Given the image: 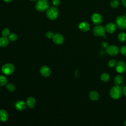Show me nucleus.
<instances>
[{"instance_id": "obj_13", "label": "nucleus", "mask_w": 126, "mask_h": 126, "mask_svg": "<svg viewBox=\"0 0 126 126\" xmlns=\"http://www.w3.org/2000/svg\"><path fill=\"white\" fill-rule=\"evenodd\" d=\"M26 106H27L26 103L22 100L17 101L16 102L15 104V106L16 109L17 110H19V111L24 110L26 108Z\"/></svg>"}, {"instance_id": "obj_29", "label": "nucleus", "mask_w": 126, "mask_h": 126, "mask_svg": "<svg viewBox=\"0 0 126 126\" xmlns=\"http://www.w3.org/2000/svg\"><path fill=\"white\" fill-rule=\"evenodd\" d=\"M120 52L123 55L126 56V46H123L121 48Z\"/></svg>"}, {"instance_id": "obj_36", "label": "nucleus", "mask_w": 126, "mask_h": 126, "mask_svg": "<svg viewBox=\"0 0 126 126\" xmlns=\"http://www.w3.org/2000/svg\"><path fill=\"white\" fill-rule=\"evenodd\" d=\"M30 0L32 1H36V0Z\"/></svg>"}, {"instance_id": "obj_24", "label": "nucleus", "mask_w": 126, "mask_h": 126, "mask_svg": "<svg viewBox=\"0 0 126 126\" xmlns=\"http://www.w3.org/2000/svg\"><path fill=\"white\" fill-rule=\"evenodd\" d=\"M17 38H18L17 35L15 33H10L8 36V38L9 40L11 41H14L16 40Z\"/></svg>"}, {"instance_id": "obj_14", "label": "nucleus", "mask_w": 126, "mask_h": 126, "mask_svg": "<svg viewBox=\"0 0 126 126\" xmlns=\"http://www.w3.org/2000/svg\"><path fill=\"white\" fill-rule=\"evenodd\" d=\"M78 28L82 32H87L90 29V25L86 22H82L79 24Z\"/></svg>"}, {"instance_id": "obj_18", "label": "nucleus", "mask_w": 126, "mask_h": 126, "mask_svg": "<svg viewBox=\"0 0 126 126\" xmlns=\"http://www.w3.org/2000/svg\"><path fill=\"white\" fill-rule=\"evenodd\" d=\"M9 43V39L6 36H2L0 38V47H5Z\"/></svg>"}, {"instance_id": "obj_17", "label": "nucleus", "mask_w": 126, "mask_h": 126, "mask_svg": "<svg viewBox=\"0 0 126 126\" xmlns=\"http://www.w3.org/2000/svg\"><path fill=\"white\" fill-rule=\"evenodd\" d=\"M99 97V93L95 91H91L89 93V97L92 100H97L98 99Z\"/></svg>"}, {"instance_id": "obj_19", "label": "nucleus", "mask_w": 126, "mask_h": 126, "mask_svg": "<svg viewBox=\"0 0 126 126\" xmlns=\"http://www.w3.org/2000/svg\"><path fill=\"white\" fill-rule=\"evenodd\" d=\"M114 81L115 84L116 85H121L124 81V78L122 76L120 75H116L114 79Z\"/></svg>"}, {"instance_id": "obj_28", "label": "nucleus", "mask_w": 126, "mask_h": 126, "mask_svg": "<svg viewBox=\"0 0 126 126\" xmlns=\"http://www.w3.org/2000/svg\"><path fill=\"white\" fill-rule=\"evenodd\" d=\"M54 33L51 32V31H48L46 32V36L47 37V38L50 39V38H52L53 36H54Z\"/></svg>"}, {"instance_id": "obj_20", "label": "nucleus", "mask_w": 126, "mask_h": 126, "mask_svg": "<svg viewBox=\"0 0 126 126\" xmlns=\"http://www.w3.org/2000/svg\"><path fill=\"white\" fill-rule=\"evenodd\" d=\"M100 79L103 82H107L110 79V75L107 73H106V72L103 73L100 75Z\"/></svg>"}, {"instance_id": "obj_22", "label": "nucleus", "mask_w": 126, "mask_h": 126, "mask_svg": "<svg viewBox=\"0 0 126 126\" xmlns=\"http://www.w3.org/2000/svg\"><path fill=\"white\" fill-rule=\"evenodd\" d=\"M118 38L121 42H124L126 40V33L125 32H121L118 35Z\"/></svg>"}, {"instance_id": "obj_35", "label": "nucleus", "mask_w": 126, "mask_h": 126, "mask_svg": "<svg viewBox=\"0 0 126 126\" xmlns=\"http://www.w3.org/2000/svg\"><path fill=\"white\" fill-rule=\"evenodd\" d=\"M124 125H125V126H126V121H125V122H124Z\"/></svg>"}, {"instance_id": "obj_21", "label": "nucleus", "mask_w": 126, "mask_h": 126, "mask_svg": "<svg viewBox=\"0 0 126 126\" xmlns=\"http://www.w3.org/2000/svg\"><path fill=\"white\" fill-rule=\"evenodd\" d=\"M7 83V78L3 75H0V86H5Z\"/></svg>"}, {"instance_id": "obj_10", "label": "nucleus", "mask_w": 126, "mask_h": 126, "mask_svg": "<svg viewBox=\"0 0 126 126\" xmlns=\"http://www.w3.org/2000/svg\"><path fill=\"white\" fill-rule=\"evenodd\" d=\"M91 20L95 25H99L102 22V16L98 13H94L91 17Z\"/></svg>"}, {"instance_id": "obj_37", "label": "nucleus", "mask_w": 126, "mask_h": 126, "mask_svg": "<svg viewBox=\"0 0 126 126\" xmlns=\"http://www.w3.org/2000/svg\"><path fill=\"white\" fill-rule=\"evenodd\" d=\"M125 16L126 17V14H125Z\"/></svg>"}, {"instance_id": "obj_32", "label": "nucleus", "mask_w": 126, "mask_h": 126, "mask_svg": "<svg viewBox=\"0 0 126 126\" xmlns=\"http://www.w3.org/2000/svg\"><path fill=\"white\" fill-rule=\"evenodd\" d=\"M123 93L124 95L126 96V86L124 87V88L123 89Z\"/></svg>"}, {"instance_id": "obj_27", "label": "nucleus", "mask_w": 126, "mask_h": 126, "mask_svg": "<svg viewBox=\"0 0 126 126\" xmlns=\"http://www.w3.org/2000/svg\"><path fill=\"white\" fill-rule=\"evenodd\" d=\"M1 33L3 36H8V35L10 34V30L8 28H5L2 30Z\"/></svg>"}, {"instance_id": "obj_16", "label": "nucleus", "mask_w": 126, "mask_h": 126, "mask_svg": "<svg viewBox=\"0 0 126 126\" xmlns=\"http://www.w3.org/2000/svg\"><path fill=\"white\" fill-rule=\"evenodd\" d=\"M8 119V114L5 110H0V121L3 122L6 121Z\"/></svg>"}, {"instance_id": "obj_7", "label": "nucleus", "mask_w": 126, "mask_h": 126, "mask_svg": "<svg viewBox=\"0 0 126 126\" xmlns=\"http://www.w3.org/2000/svg\"><path fill=\"white\" fill-rule=\"evenodd\" d=\"M115 68L117 72L123 73L126 70V63L123 61H119L115 66Z\"/></svg>"}, {"instance_id": "obj_5", "label": "nucleus", "mask_w": 126, "mask_h": 126, "mask_svg": "<svg viewBox=\"0 0 126 126\" xmlns=\"http://www.w3.org/2000/svg\"><path fill=\"white\" fill-rule=\"evenodd\" d=\"M116 26L120 29H126V17L124 15L118 16L115 21Z\"/></svg>"}, {"instance_id": "obj_15", "label": "nucleus", "mask_w": 126, "mask_h": 126, "mask_svg": "<svg viewBox=\"0 0 126 126\" xmlns=\"http://www.w3.org/2000/svg\"><path fill=\"white\" fill-rule=\"evenodd\" d=\"M35 99L32 97H29L26 100V105L30 108H33L35 105Z\"/></svg>"}, {"instance_id": "obj_6", "label": "nucleus", "mask_w": 126, "mask_h": 126, "mask_svg": "<svg viewBox=\"0 0 126 126\" xmlns=\"http://www.w3.org/2000/svg\"><path fill=\"white\" fill-rule=\"evenodd\" d=\"M106 33V29L102 25H97L93 29V33L96 36H104Z\"/></svg>"}, {"instance_id": "obj_4", "label": "nucleus", "mask_w": 126, "mask_h": 126, "mask_svg": "<svg viewBox=\"0 0 126 126\" xmlns=\"http://www.w3.org/2000/svg\"><path fill=\"white\" fill-rule=\"evenodd\" d=\"M14 66L10 63H7L4 64L1 68V71L3 74L6 75H9L13 73L14 71Z\"/></svg>"}, {"instance_id": "obj_26", "label": "nucleus", "mask_w": 126, "mask_h": 126, "mask_svg": "<svg viewBox=\"0 0 126 126\" xmlns=\"http://www.w3.org/2000/svg\"><path fill=\"white\" fill-rule=\"evenodd\" d=\"M119 5V2L118 0H113L110 2V5L113 8H116Z\"/></svg>"}, {"instance_id": "obj_8", "label": "nucleus", "mask_w": 126, "mask_h": 126, "mask_svg": "<svg viewBox=\"0 0 126 126\" xmlns=\"http://www.w3.org/2000/svg\"><path fill=\"white\" fill-rule=\"evenodd\" d=\"M107 53L110 56H115L119 52V49L116 45H110L106 48Z\"/></svg>"}, {"instance_id": "obj_30", "label": "nucleus", "mask_w": 126, "mask_h": 126, "mask_svg": "<svg viewBox=\"0 0 126 126\" xmlns=\"http://www.w3.org/2000/svg\"><path fill=\"white\" fill-rule=\"evenodd\" d=\"M53 5L56 7L60 4V0H52Z\"/></svg>"}, {"instance_id": "obj_31", "label": "nucleus", "mask_w": 126, "mask_h": 126, "mask_svg": "<svg viewBox=\"0 0 126 126\" xmlns=\"http://www.w3.org/2000/svg\"><path fill=\"white\" fill-rule=\"evenodd\" d=\"M101 46L104 48H107L108 47V45L107 42L105 41H102L101 43Z\"/></svg>"}, {"instance_id": "obj_23", "label": "nucleus", "mask_w": 126, "mask_h": 126, "mask_svg": "<svg viewBox=\"0 0 126 126\" xmlns=\"http://www.w3.org/2000/svg\"><path fill=\"white\" fill-rule=\"evenodd\" d=\"M6 89H7V90L9 92H13L15 90L16 87H15V86L14 84H13L12 83H8L6 85Z\"/></svg>"}, {"instance_id": "obj_9", "label": "nucleus", "mask_w": 126, "mask_h": 126, "mask_svg": "<svg viewBox=\"0 0 126 126\" xmlns=\"http://www.w3.org/2000/svg\"><path fill=\"white\" fill-rule=\"evenodd\" d=\"M52 39L53 42L57 45L62 44L64 41V37L63 36L62 34L60 33H56L54 34L52 38Z\"/></svg>"}, {"instance_id": "obj_33", "label": "nucleus", "mask_w": 126, "mask_h": 126, "mask_svg": "<svg viewBox=\"0 0 126 126\" xmlns=\"http://www.w3.org/2000/svg\"><path fill=\"white\" fill-rule=\"evenodd\" d=\"M122 2L123 5L124 6L126 7V0H122Z\"/></svg>"}, {"instance_id": "obj_25", "label": "nucleus", "mask_w": 126, "mask_h": 126, "mask_svg": "<svg viewBox=\"0 0 126 126\" xmlns=\"http://www.w3.org/2000/svg\"><path fill=\"white\" fill-rule=\"evenodd\" d=\"M117 63V62L115 60H111L109 61L108 63V65L109 67H115Z\"/></svg>"}, {"instance_id": "obj_34", "label": "nucleus", "mask_w": 126, "mask_h": 126, "mask_svg": "<svg viewBox=\"0 0 126 126\" xmlns=\"http://www.w3.org/2000/svg\"><path fill=\"white\" fill-rule=\"evenodd\" d=\"M4 2H7V3H8V2H10L12 0H3Z\"/></svg>"}, {"instance_id": "obj_1", "label": "nucleus", "mask_w": 126, "mask_h": 126, "mask_svg": "<svg viewBox=\"0 0 126 126\" xmlns=\"http://www.w3.org/2000/svg\"><path fill=\"white\" fill-rule=\"evenodd\" d=\"M109 94L110 97L112 99H118L120 98L123 94V89L121 87L119 86V85H116L111 88Z\"/></svg>"}, {"instance_id": "obj_12", "label": "nucleus", "mask_w": 126, "mask_h": 126, "mask_svg": "<svg viewBox=\"0 0 126 126\" xmlns=\"http://www.w3.org/2000/svg\"><path fill=\"white\" fill-rule=\"evenodd\" d=\"M116 25L115 24H114V23H112L110 22L109 23H108L106 27V31L110 33H112L114 32H115V31L116 30Z\"/></svg>"}, {"instance_id": "obj_11", "label": "nucleus", "mask_w": 126, "mask_h": 126, "mask_svg": "<svg viewBox=\"0 0 126 126\" xmlns=\"http://www.w3.org/2000/svg\"><path fill=\"white\" fill-rule=\"evenodd\" d=\"M40 73L41 75L44 77H48L51 74V69L47 66H43L40 69Z\"/></svg>"}, {"instance_id": "obj_2", "label": "nucleus", "mask_w": 126, "mask_h": 126, "mask_svg": "<svg viewBox=\"0 0 126 126\" xmlns=\"http://www.w3.org/2000/svg\"><path fill=\"white\" fill-rule=\"evenodd\" d=\"M36 10L39 12H43L48 9L49 5L47 0H38L35 6Z\"/></svg>"}, {"instance_id": "obj_3", "label": "nucleus", "mask_w": 126, "mask_h": 126, "mask_svg": "<svg viewBox=\"0 0 126 126\" xmlns=\"http://www.w3.org/2000/svg\"><path fill=\"white\" fill-rule=\"evenodd\" d=\"M59 15L58 9L54 6H51L48 8L46 12V16L48 19L51 20L56 19Z\"/></svg>"}]
</instances>
